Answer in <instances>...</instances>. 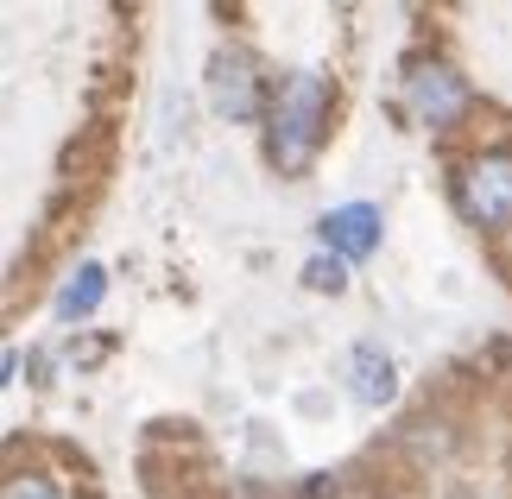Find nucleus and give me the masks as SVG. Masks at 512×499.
<instances>
[{
  "mask_svg": "<svg viewBox=\"0 0 512 499\" xmlns=\"http://www.w3.org/2000/svg\"><path fill=\"white\" fill-rule=\"evenodd\" d=\"M102 291H108L102 266H83V272H76L70 285H64V297H57V310H64V316H89L95 304H102Z\"/></svg>",
  "mask_w": 512,
  "mask_h": 499,
  "instance_id": "7",
  "label": "nucleus"
},
{
  "mask_svg": "<svg viewBox=\"0 0 512 499\" xmlns=\"http://www.w3.org/2000/svg\"><path fill=\"white\" fill-rule=\"evenodd\" d=\"M304 285L310 291H342L348 285V259H336V253H329V259H310V266H304Z\"/></svg>",
  "mask_w": 512,
  "mask_h": 499,
  "instance_id": "8",
  "label": "nucleus"
},
{
  "mask_svg": "<svg viewBox=\"0 0 512 499\" xmlns=\"http://www.w3.org/2000/svg\"><path fill=\"white\" fill-rule=\"evenodd\" d=\"M405 108L418 114V127L449 133L468 108H475V95H468V83H462L449 64H437V57H418V64L405 70Z\"/></svg>",
  "mask_w": 512,
  "mask_h": 499,
  "instance_id": "3",
  "label": "nucleus"
},
{
  "mask_svg": "<svg viewBox=\"0 0 512 499\" xmlns=\"http://www.w3.org/2000/svg\"><path fill=\"white\" fill-rule=\"evenodd\" d=\"M456 203L475 228H512V152L487 146L456 171Z\"/></svg>",
  "mask_w": 512,
  "mask_h": 499,
  "instance_id": "2",
  "label": "nucleus"
},
{
  "mask_svg": "<svg viewBox=\"0 0 512 499\" xmlns=\"http://www.w3.org/2000/svg\"><path fill=\"white\" fill-rule=\"evenodd\" d=\"M7 499H64V493H57V481H45V474H13Z\"/></svg>",
  "mask_w": 512,
  "mask_h": 499,
  "instance_id": "9",
  "label": "nucleus"
},
{
  "mask_svg": "<svg viewBox=\"0 0 512 499\" xmlns=\"http://www.w3.org/2000/svg\"><path fill=\"white\" fill-rule=\"evenodd\" d=\"M354 392H361L367 405H386V398H392V361L373 342L354 348Z\"/></svg>",
  "mask_w": 512,
  "mask_h": 499,
  "instance_id": "6",
  "label": "nucleus"
},
{
  "mask_svg": "<svg viewBox=\"0 0 512 499\" xmlns=\"http://www.w3.org/2000/svg\"><path fill=\"white\" fill-rule=\"evenodd\" d=\"M209 102H215V114H228V121H260V114H272L260 70H253V57H241V51H215Z\"/></svg>",
  "mask_w": 512,
  "mask_h": 499,
  "instance_id": "4",
  "label": "nucleus"
},
{
  "mask_svg": "<svg viewBox=\"0 0 512 499\" xmlns=\"http://www.w3.org/2000/svg\"><path fill=\"white\" fill-rule=\"evenodd\" d=\"M317 234H323V247L336 253V259H367L373 247H380V209H373V203L329 209L323 222H317Z\"/></svg>",
  "mask_w": 512,
  "mask_h": 499,
  "instance_id": "5",
  "label": "nucleus"
},
{
  "mask_svg": "<svg viewBox=\"0 0 512 499\" xmlns=\"http://www.w3.org/2000/svg\"><path fill=\"white\" fill-rule=\"evenodd\" d=\"M304 499H336V487H329V481H323V474H317V481H310V487H304Z\"/></svg>",
  "mask_w": 512,
  "mask_h": 499,
  "instance_id": "10",
  "label": "nucleus"
},
{
  "mask_svg": "<svg viewBox=\"0 0 512 499\" xmlns=\"http://www.w3.org/2000/svg\"><path fill=\"white\" fill-rule=\"evenodd\" d=\"M323 133H329V83L323 76H291L272 95V114H266V158L285 177H298V171H310Z\"/></svg>",
  "mask_w": 512,
  "mask_h": 499,
  "instance_id": "1",
  "label": "nucleus"
}]
</instances>
